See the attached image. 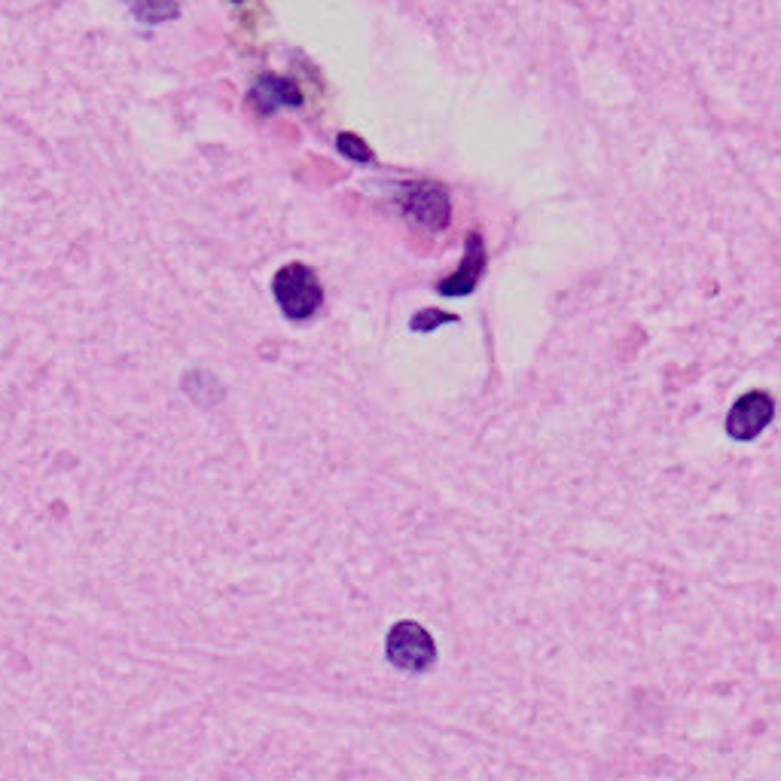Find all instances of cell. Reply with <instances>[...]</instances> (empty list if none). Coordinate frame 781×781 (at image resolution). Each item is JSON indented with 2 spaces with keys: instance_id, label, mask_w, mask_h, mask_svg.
Returning a JSON list of instances; mask_svg holds the SVG:
<instances>
[{
  "instance_id": "1",
  "label": "cell",
  "mask_w": 781,
  "mask_h": 781,
  "mask_svg": "<svg viewBox=\"0 0 781 781\" xmlns=\"http://www.w3.org/2000/svg\"><path fill=\"white\" fill-rule=\"evenodd\" d=\"M273 290L281 312L294 320L312 318L320 308V299H324L318 275L312 273L308 266H303V263H290V266H285L281 273L275 275Z\"/></svg>"
},
{
  "instance_id": "2",
  "label": "cell",
  "mask_w": 781,
  "mask_h": 781,
  "mask_svg": "<svg viewBox=\"0 0 781 781\" xmlns=\"http://www.w3.org/2000/svg\"><path fill=\"white\" fill-rule=\"evenodd\" d=\"M388 660L394 669L403 672H415L422 675L431 665L437 663V644L427 635V629H422L413 620L397 623L388 635Z\"/></svg>"
},
{
  "instance_id": "3",
  "label": "cell",
  "mask_w": 781,
  "mask_h": 781,
  "mask_svg": "<svg viewBox=\"0 0 781 781\" xmlns=\"http://www.w3.org/2000/svg\"><path fill=\"white\" fill-rule=\"evenodd\" d=\"M401 208L415 226L431 229V233L449 224L452 214L449 192L443 190L439 184H434V180H413V184H406L401 190Z\"/></svg>"
},
{
  "instance_id": "4",
  "label": "cell",
  "mask_w": 781,
  "mask_h": 781,
  "mask_svg": "<svg viewBox=\"0 0 781 781\" xmlns=\"http://www.w3.org/2000/svg\"><path fill=\"white\" fill-rule=\"evenodd\" d=\"M775 403L767 390H751L733 403L726 415V434L733 439H754L772 422Z\"/></svg>"
},
{
  "instance_id": "5",
  "label": "cell",
  "mask_w": 781,
  "mask_h": 781,
  "mask_svg": "<svg viewBox=\"0 0 781 781\" xmlns=\"http://www.w3.org/2000/svg\"><path fill=\"white\" fill-rule=\"evenodd\" d=\"M483 266H486V248H483V238L471 233V236H467V250H464V260L462 266H458V273L439 285V294L467 296L476 285H480V278H483Z\"/></svg>"
},
{
  "instance_id": "6",
  "label": "cell",
  "mask_w": 781,
  "mask_h": 781,
  "mask_svg": "<svg viewBox=\"0 0 781 781\" xmlns=\"http://www.w3.org/2000/svg\"><path fill=\"white\" fill-rule=\"evenodd\" d=\"M250 101L260 107L263 113H269L275 107H294L299 105V89H296L290 80H281V77H260L254 92H250Z\"/></svg>"
},
{
  "instance_id": "7",
  "label": "cell",
  "mask_w": 781,
  "mask_h": 781,
  "mask_svg": "<svg viewBox=\"0 0 781 781\" xmlns=\"http://www.w3.org/2000/svg\"><path fill=\"white\" fill-rule=\"evenodd\" d=\"M135 19L144 24H162L168 19H178V3L175 0H129Z\"/></svg>"
},
{
  "instance_id": "8",
  "label": "cell",
  "mask_w": 781,
  "mask_h": 781,
  "mask_svg": "<svg viewBox=\"0 0 781 781\" xmlns=\"http://www.w3.org/2000/svg\"><path fill=\"white\" fill-rule=\"evenodd\" d=\"M339 150H343L345 156L357 159V162H369V159H373L367 144L360 141V138H355V135H339Z\"/></svg>"
},
{
  "instance_id": "9",
  "label": "cell",
  "mask_w": 781,
  "mask_h": 781,
  "mask_svg": "<svg viewBox=\"0 0 781 781\" xmlns=\"http://www.w3.org/2000/svg\"><path fill=\"white\" fill-rule=\"evenodd\" d=\"M449 320L452 315H443V312H422V315L413 320V327L415 330H425V327L431 330L434 324H449Z\"/></svg>"
},
{
  "instance_id": "10",
  "label": "cell",
  "mask_w": 781,
  "mask_h": 781,
  "mask_svg": "<svg viewBox=\"0 0 781 781\" xmlns=\"http://www.w3.org/2000/svg\"><path fill=\"white\" fill-rule=\"evenodd\" d=\"M236 3H238V0H236Z\"/></svg>"
}]
</instances>
